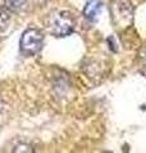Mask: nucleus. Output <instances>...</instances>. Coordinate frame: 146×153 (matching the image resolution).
I'll use <instances>...</instances> for the list:
<instances>
[{
	"instance_id": "nucleus-4",
	"label": "nucleus",
	"mask_w": 146,
	"mask_h": 153,
	"mask_svg": "<svg viewBox=\"0 0 146 153\" xmlns=\"http://www.w3.org/2000/svg\"><path fill=\"white\" fill-rule=\"evenodd\" d=\"M24 1L26 0H5V5L9 10L16 12V10H19L24 5Z\"/></svg>"
},
{
	"instance_id": "nucleus-8",
	"label": "nucleus",
	"mask_w": 146,
	"mask_h": 153,
	"mask_svg": "<svg viewBox=\"0 0 146 153\" xmlns=\"http://www.w3.org/2000/svg\"><path fill=\"white\" fill-rule=\"evenodd\" d=\"M2 108H3V101H2V98H0V111H2Z\"/></svg>"
},
{
	"instance_id": "nucleus-6",
	"label": "nucleus",
	"mask_w": 146,
	"mask_h": 153,
	"mask_svg": "<svg viewBox=\"0 0 146 153\" xmlns=\"http://www.w3.org/2000/svg\"><path fill=\"white\" fill-rule=\"evenodd\" d=\"M14 152H33V149L28 144H18L14 147Z\"/></svg>"
},
{
	"instance_id": "nucleus-1",
	"label": "nucleus",
	"mask_w": 146,
	"mask_h": 153,
	"mask_svg": "<svg viewBox=\"0 0 146 153\" xmlns=\"http://www.w3.org/2000/svg\"><path fill=\"white\" fill-rule=\"evenodd\" d=\"M75 31V19L68 12H58L51 18V32L56 37L69 36Z\"/></svg>"
},
{
	"instance_id": "nucleus-5",
	"label": "nucleus",
	"mask_w": 146,
	"mask_h": 153,
	"mask_svg": "<svg viewBox=\"0 0 146 153\" xmlns=\"http://www.w3.org/2000/svg\"><path fill=\"white\" fill-rule=\"evenodd\" d=\"M9 14L4 10H0V32L4 31L9 25Z\"/></svg>"
},
{
	"instance_id": "nucleus-3",
	"label": "nucleus",
	"mask_w": 146,
	"mask_h": 153,
	"mask_svg": "<svg viewBox=\"0 0 146 153\" xmlns=\"http://www.w3.org/2000/svg\"><path fill=\"white\" fill-rule=\"evenodd\" d=\"M101 9H103V3L101 0H89L84 8V16L91 22H95L97 17L100 16Z\"/></svg>"
},
{
	"instance_id": "nucleus-7",
	"label": "nucleus",
	"mask_w": 146,
	"mask_h": 153,
	"mask_svg": "<svg viewBox=\"0 0 146 153\" xmlns=\"http://www.w3.org/2000/svg\"><path fill=\"white\" fill-rule=\"evenodd\" d=\"M142 61H144V64L146 66V50L144 51V54H142Z\"/></svg>"
},
{
	"instance_id": "nucleus-2",
	"label": "nucleus",
	"mask_w": 146,
	"mask_h": 153,
	"mask_svg": "<svg viewBox=\"0 0 146 153\" xmlns=\"http://www.w3.org/2000/svg\"><path fill=\"white\" fill-rule=\"evenodd\" d=\"M42 42H44L42 33L38 30H36V28H28L27 31L23 32L19 46H21V50L24 54L35 55L41 50Z\"/></svg>"
}]
</instances>
